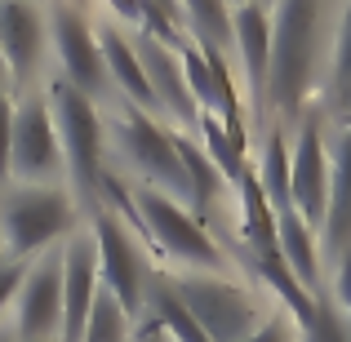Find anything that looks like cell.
I'll return each mask as SVG.
<instances>
[{"mask_svg":"<svg viewBox=\"0 0 351 342\" xmlns=\"http://www.w3.org/2000/svg\"><path fill=\"white\" fill-rule=\"evenodd\" d=\"M329 0H276L271 5V71H267V116L302 120L307 98L325 67Z\"/></svg>","mask_w":351,"mask_h":342,"instance_id":"cell-1","label":"cell"},{"mask_svg":"<svg viewBox=\"0 0 351 342\" xmlns=\"http://www.w3.org/2000/svg\"><path fill=\"white\" fill-rule=\"evenodd\" d=\"M125 191H129V209H134L138 227H143V240L156 249V258L182 267V271L227 276L232 254L218 245V236L209 231V223H200L182 200L165 196V191L147 187V182L125 187Z\"/></svg>","mask_w":351,"mask_h":342,"instance_id":"cell-2","label":"cell"},{"mask_svg":"<svg viewBox=\"0 0 351 342\" xmlns=\"http://www.w3.org/2000/svg\"><path fill=\"white\" fill-rule=\"evenodd\" d=\"M49 107H53V125H58V143H62V169H67V191L80 205V214H94L103 200V178H107V120L103 107L94 98H85L80 89H71L67 80H53L49 89Z\"/></svg>","mask_w":351,"mask_h":342,"instance_id":"cell-3","label":"cell"},{"mask_svg":"<svg viewBox=\"0 0 351 342\" xmlns=\"http://www.w3.org/2000/svg\"><path fill=\"white\" fill-rule=\"evenodd\" d=\"M80 205L67 187H9L0 196V245L9 262H32V258L58 249L67 236L80 231Z\"/></svg>","mask_w":351,"mask_h":342,"instance_id":"cell-4","label":"cell"},{"mask_svg":"<svg viewBox=\"0 0 351 342\" xmlns=\"http://www.w3.org/2000/svg\"><path fill=\"white\" fill-rule=\"evenodd\" d=\"M107 112H112L107 138H112V147L125 156L129 169L138 173V182L182 200V205H191V187H187V173H182V160H178L173 129L165 125L160 116L143 112V107H134V103H120V98L107 103Z\"/></svg>","mask_w":351,"mask_h":342,"instance_id":"cell-5","label":"cell"},{"mask_svg":"<svg viewBox=\"0 0 351 342\" xmlns=\"http://www.w3.org/2000/svg\"><path fill=\"white\" fill-rule=\"evenodd\" d=\"M169 280H173L178 298L187 302L191 320L200 325V334L209 342H245L249 334H258V329L267 325V316H271L263 293L232 280V276L173 271Z\"/></svg>","mask_w":351,"mask_h":342,"instance_id":"cell-6","label":"cell"},{"mask_svg":"<svg viewBox=\"0 0 351 342\" xmlns=\"http://www.w3.org/2000/svg\"><path fill=\"white\" fill-rule=\"evenodd\" d=\"M89 236H94L103 289L138 320L143 316V302H147V284L156 276V262H147V240L129 223H120L112 209H94L89 214Z\"/></svg>","mask_w":351,"mask_h":342,"instance_id":"cell-7","label":"cell"},{"mask_svg":"<svg viewBox=\"0 0 351 342\" xmlns=\"http://www.w3.org/2000/svg\"><path fill=\"white\" fill-rule=\"evenodd\" d=\"M49 58L58 62V76L67 80L71 89H80L85 98H94L98 107H107L116 98L112 76L103 67V49H98V32L94 18L85 9L67 5H49Z\"/></svg>","mask_w":351,"mask_h":342,"instance_id":"cell-8","label":"cell"},{"mask_svg":"<svg viewBox=\"0 0 351 342\" xmlns=\"http://www.w3.org/2000/svg\"><path fill=\"white\" fill-rule=\"evenodd\" d=\"M18 187H62V143L53 125L49 94L27 89L14 107V160H9Z\"/></svg>","mask_w":351,"mask_h":342,"instance_id":"cell-9","label":"cell"},{"mask_svg":"<svg viewBox=\"0 0 351 342\" xmlns=\"http://www.w3.org/2000/svg\"><path fill=\"white\" fill-rule=\"evenodd\" d=\"M62 334V245L32 258L14 293V338L58 342Z\"/></svg>","mask_w":351,"mask_h":342,"instance_id":"cell-10","label":"cell"},{"mask_svg":"<svg viewBox=\"0 0 351 342\" xmlns=\"http://www.w3.org/2000/svg\"><path fill=\"white\" fill-rule=\"evenodd\" d=\"M0 53L14 89H36L49 62V5L40 0H0Z\"/></svg>","mask_w":351,"mask_h":342,"instance_id":"cell-11","label":"cell"},{"mask_svg":"<svg viewBox=\"0 0 351 342\" xmlns=\"http://www.w3.org/2000/svg\"><path fill=\"white\" fill-rule=\"evenodd\" d=\"M289 205L298 218H307V227L325 223L329 205V143L316 116H302L289 143Z\"/></svg>","mask_w":351,"mask_h":342,"instance_id":"cell-12","label":"cell"},{"mask_svg":"<svg viewBox=\"0 0 351 342\" xmlns=\"http://www.w3.org/2000/svg\"><path fill=\"white\" fill-rule=\"evenodd\" d=\"M134 49H138V62L147 71V85H152V98H156V112L169 129H182V134L196 138V125H200V107L187 89V76H182V62H178V49L152 40V36L134 32Z\"/></svg>","mask_w":351,"mask_h":342,"instance_id":"cell-13","label":"cell"},{"mask_svg":"<svg viewBox=\"0 0 351 342\" xmlns=\"http://www.w3.org/2000/svg\"><path fill=\"white\" fill-rule=\"evenodd\" d=\"M103 293L98 280V254L89 227L62 240V334L58 342H80L85 338V320L94 311V298Z\"/></svg>","mask_w":351,"mask_h":342,"instance_id":"cell-14","label":"cell"},{"mask_svg":"<svg viewBox=\"0 0 351 342\" xmlns=\"http://www.w3.org/2000/svg\"><path fill=\"white\" fill-rule=\"evenodd\" d=\"M232 53L245 71L254 112L267 116V71H271V9L263 0H240L232 9Z\"/></svg>","mask_w":351,"mask_h":342,"instance_id":"cell-15","label":"cell"},{"mask_svg":"<svg viewBox=\"0 0 351 342\" xmlns=\"http://www.w3.org/2000/svg\"><path fill=\"white\" fill-rule=\"evenodd\" d=\"M316 236H320V262L334 267L343 254H351V120L338 125V143L329 151V205Z\"/></svg>","mask_w":351,"mask_h":342,"instance_id":"cell-16","label":"cell"},{"mask_svg":"<svg viewBox=\"0 0 351 342\" xmlns=\"http://www.w3.org/2000/svg\"><path fill=\"white\" fill-rule=\"evenodd\" d=\"M276 249H280L285 267L293 271V280L316 298L325 293V262H320V236L316 227H307V218H298L293 209L276 214Z\"/></svg>","mask_w":351,"mask_h":342,"instance_id":"cell-17","label":"cell"},{"mask_svg":"<svg viewBox=\"0 0 351 342\" xmlns=\"http://www.w3.org/2000/svg\"><path fill=\"white\" fill-rule=\"evenodd\" d=\"M143 316H152V320H156V325H160L173 342H209L205 334H200V325L191 320L187 302L178 298V289H173V280H169L165 271H156V276H152V284H147Z\"/></svg>","mask_w":351,"mask_h":342,"instance_id":"cell-18","label":"cell"},{"mask_svg":"<svg viewBox=\"0 0 351 342\" xmlns=\"http://www.w3.org/2000/svg\"><path fill=\"white\" fill-rule=\"evenodd\" d=\"M236 205H240V245L245 249H276V209L263 196L254 169L236 182Z\"/></svg>","mask_w":351,"mask_h":342,"instance_id":"cell-19","label":"cell"},{"mask_svg":"<svg viewBox=\"0 0 351 342\" xmlns=\"http://www.w3.org/2000/svg\"><path fill=\"white\" fill-rule=\"evenodd\" d=\"M182 27L196 45H209L218 53H232V0H178Z\"/></svg>","mask_w":351,"mask_h":342,"instance_id":"cell-20","label":"cell"},{"mask_svg":"<svg viewBox=\"0 0 351 342\" xmlns=\"http://www.w3.org/2000/svg\"><path fill=\"white\" fill-rule=\"evenodd\" d=\"M263 196L271 200V209H293L289 205V138H285L280 125H271L263 134V151H258V169H254Z\"/></svg>","mask_w":351,"mask_h":342,"instance_id":"cell-21","label":"cell"},{"mask_svg":"<svg viewBox=\"0 0 351 342\" xmlns=\"http://www.w3.org/2000/svg\"><path fill=\"white\" fill-rule=\"evenodd\" d=\"M329 103H334L338 125H347L351 120V0H343L334 40H329Z\"/></svg>","mask_w":351,"mask_h":342,"instance_id":"cell-22","label":"cell"},{"mask_svg":"<svg viewBox=\"0 0 351 342\" xmlns=\"http://www.w3.org/2000/svg\"><path fill=\"white\" fill-rule=\"evenodd\" d=\"M129 338H134V316L103 289L94 298V311L85 320V338L80 342H129Z\"/></svg>","mask_w":351,"mask_h":342,"instance_id":"cell-23","label":"cell"},{"mask_svg":"<svg viewBox=\"0 0 351 342\" xmlns=\"http://www.w3.org/2000/svg\"><path fill=\"white\" fill-rule=\"evenodd\" d=\"M298 342H351V320L329 289L316 293V307H311V320L298 329Z\"/></svg>","mask_w":351,"mask_h":342,"instance_id":"cell-24","label":"cell"},{"mask_svg":"<svg viewBox=\"0 0 351 342\" xmlns=\"http://www.w3.org/2000/svg\"><path fill=\"white\" fill-rule=\"evenodd\" d=\"M14 107H18L14 94H0V187L14 182V173H9V160H14Z\"/></svg>","mask_w":351,"mask_h":342,"instance_id":"cell-25","label":"cell"},{"mask_svg":"<svg viewBox=\"0 0 351 342\" xmlns=\"http://www.w3.org/2000/svg\"><path fill=\"white\" fill-rule=\"evenodd\" d=\"M245 342H298V325H293L285 311H271V316H267V325L258 329V334H249Z\"/></svg>","mask_w":351,"mask_h":342,"instance_id":"cell-26","label":"cell"},{"mask_svg":"<svg viewBox=\"0 0 351 342\" xmlns=\"http://www.w3.org/2000/svg\"><path fill=\"white\" fill-rule=\"evenodd\" d=\"M23 271H27V262H0V316H5V307H14V293H18V284H23Z\"/></svg>","mask_w":351,"mask_h":342,"instance_id":"cell-27","label":"cell"},{"mask_svg":"<svg viewBox=\"0 0 351 342\" xmlns=\"http://www.w3.org/2000/svg\"><path fill=\"white\" fill-rule=\"evenodd\" d=\"M107 5V18L116 27H134L138 32V18H143V0H103Z\"/></svg>","mask_w":351,"mask_h":342,"instance_id":"cell-28","label":"cell"},{"mask_svg":"<svg viewBox=\"0 0 351 342\" xmlns=\"http://www.w3.org/2000/svg\"><path fill=\"white\" fill-rule=\"evenodd\" d=\"M129 342H173V338L165 334V329L156 325L152 316H138V320H134V338H129Z\"/></svg>","mask_w":351,"mask_h":342,"instance_id":"cell-29","label":"cell"},{"mask_svg":"<svg viewBox=\"0 0 351 342\" xmlns=\"http://www.w3.org/2000/svg\"><path fill=\"white\" fill-rule=\"evenodd\" d=\"M0 94H14V80H9V67H5V53H0Z\"/></svg>","mask_w":351,"mask_h":342,"instance_id":"cell-30","label":"cell"},{"mask_svg":"<svg viewBox=\"0 0 351 342\" xmlns=\"http://www.w3.org/2000/svg\"><path fill=\"white\" fill-rule=\"evenodd\" d=\"M0 342H18V338H14V334H5V329H0Z\"/></svg>","mask_w":351,"mask_h":342,"instance_id":"cell-31","label":"cell"},{"mask_svg":"<svg viewBox=\"0 0 351 342\" xmlns=\"http://www.w3.org/2000/svg\"><path fill=\"white\" fill-rule=\"evenodd\" d=\"M67 5H71V0H67ZM85 5H89V0H76V9H85Z\"/></svg>","mask_w":351,"mask_h":342,"instance_id":"cell-32","label":"cell"},{"mask_svg":"<svg viewBox=\"0 0 351 342\" xmlns=\"http://www.w3.org/2000/svg\"><path fill=\"white\" fill-rule=\"evenodd\" d=\"M0 262H5V245H0Z\"/></svg>","mask_w":351,"mask_h":342,"instance_id":"cell-33","label":"cell"},{"mask_svg":"<svg viewBox=\"0 0 351 342\" xmlns=\"http://www.w3.org/2000/svg\"><path fill=\"white\" fill-rule=\"evenodd\" d=\"M40 5H58V0H40Z\"/></svg>","mask_w":351,"mask_h":342,"instance_id":"cell-34","label":"cell"},{"mask_svg":"<svg viewBox=\"0 0 351 342\" xmlns=\"http://www.w3.org/2000/svg\"><path fill=\"white\" fill-rule=\"evenodd\" d=\"M263 5H267V9H271V5H276V0H263Z\"/></svg>","mask_w":351,"mask_h":342,"instance_id":"cell-35","label":"cell"},{"mask_svg":"<svg viewBox=\"0 0 351 342\" xmlns=\"http://www.w3.org/2000/svg\"><path fill=\"white\" fill-rule=\"evenodd\" d=\"M232 5H240V0H232Z\"/></svg>","mask_w":351,"mask_h":342,"instance_id":"cell-36","label":"cell"}]
</instances>
